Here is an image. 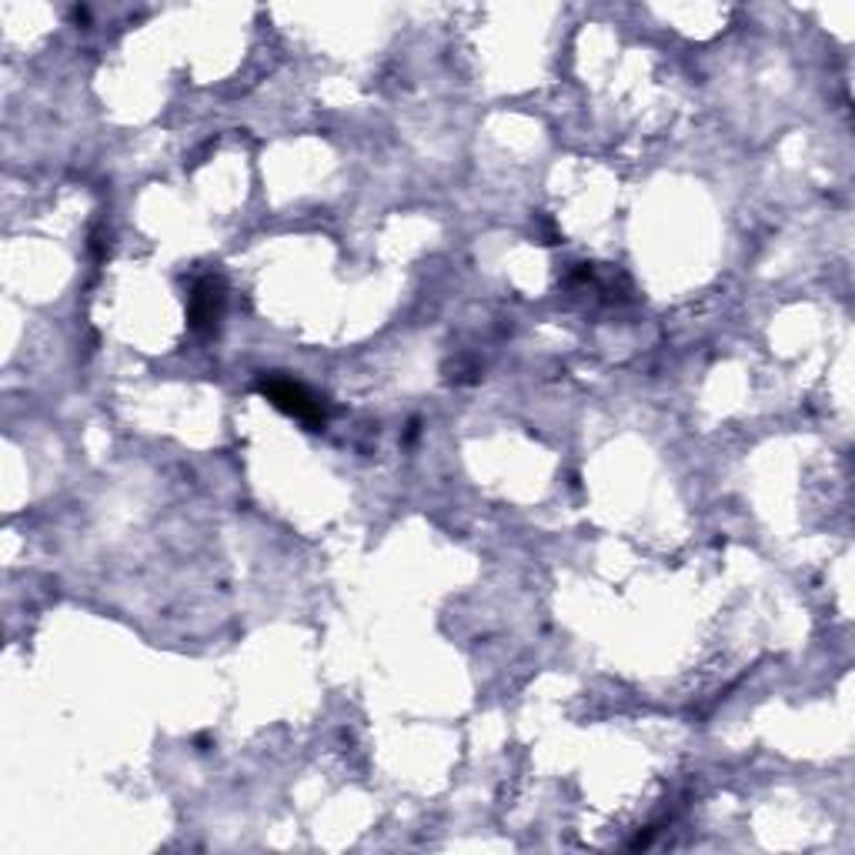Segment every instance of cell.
I'll list each match as a JSON object with an SVG mask.
<instances>
[{"label": "cell", "instance_id": "obj_1", "mask_svg": "<svg viewBox=\"0 0 855 855\" xmlns=\"http://www.w3.org/2000/svg\"><path fill=\"white\" fill-rule=\"evenodd\" d=\"M261 391H264V398H268L271 404H278L281 411L294 414L298 421H308V424H321V421H324L321 401H318L304 384H294V381H288V378H268V381L261 384Z\"/></svg>", "mask_w": 855, "mask_h": 855}, {"label": "cell", "instance_id": "obj_2", "mask_svg": "<svg viewBox=\"0 0 855 855\" xmlns=\"http://www.w3.org/2000/svg\"><path fill=\"white\" fill-rule=\"evenodd\" d=\"M221 308H224V288H221V281L204 278V281L194 288V298H191L194 328H214L218 318H221Z\"/></svg>", "mask_w": 855, "mask_h": 855}]
</instances>
